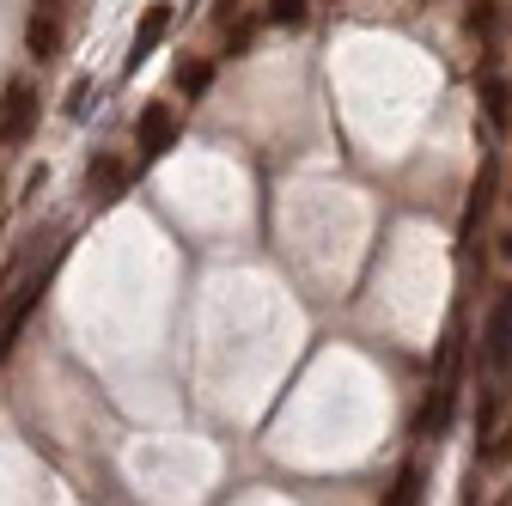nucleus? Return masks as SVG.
<instances>
[{"instance_id": "nucleus-1", "label": "nucleus", "mask_w": 512, "mask_h": 506, "mask_svg": "<svg viewBox=\"0 0 512 506\" xmlns=\"http://www.w3.org/2000/svg\"><path fill=\"white\" fill-rule=\"evenodd\" d=\"M171 141H177V110L171 104H147L141 122H135V159L153 165V159L171 153Z\"/></svg>"}, {"instance_id": "nucleus-2", "label": "nucleus", "mask_w": 512, "mask_h": 506, "mask_svg": "<svg viewBox=\"0 0 512 506\" xmlns=\"http://www.w3.org/2000/svg\"><path fill=\"white\" fill-rule=\"evenodd\" d=\"M61 43H68V19H61V0H43V7L31 13V25H25V49H31L37 61H55V55H61Z\"/></svg>"}, {"instance_id": "nucleus-3", "label": "nucleus", "mask_w": 512, "mask_h": 506, "mask_svg": "<svg viewBox=\"0 0 512 506\" xmlns=\"http://www.w3.org/2000/svg\"><path fill=\"white\" fill-rule=\"evenodd\" d=\"M122 183H128V165L116 159V153H98L92 165H86V208H110L116 196H122Z\"/></svg>"}, {"instance_id": "nucleus-4", "label": "nucleus", "mask_w": 512, "mask_h": 506, "mask_svg": "<svg viewBox=\"0 0 512 506\" xmlns=\"http://www.w3.org/2000/svg\"><path fill=\"white\" fill-rule=\"evenodd\" d=\"M482 366H512V287L494 299L488 330H482Z\"/></svg>"}, {"instance_id": "nucleus-5", "label": "nucleus", "mask_w": 512, "mask_h": 506, "mask_svg": "<svg viewBox=\"0 0 512 506\" xmlns=\"http://www.w3.org/2000/svg\"><path fill=\"white\" fill-rule=\"evenodd\" d=\"M31 122H37V92L25 80H13L7 98H0V141H25Z\"/></svg>"}, {"instance_id": "nucleus-6", "label": "nucleus", "mask_w": 512, "mask_h": 506, "mask_svg": "<svg viewBox=\"0 0 512 506\" xmlns=\"http://www.w3.org/2000/svg\"><path fill=\"white\" fill-rule=\"evenodd\" d=\"M500 31H506V0H470L464 7V37L470 43L500 49Z\"/></svg>"}, {"instance_id": "nucleus-7", "label": "nucleus", "mask_w": 512, "mask_h": 506, "mask_svg": "<svg viewBox=\"0 0 512 506\" xmlns=\"http://www.w3.org/2000/svg\"><path fill=\"white\" fill-rule=\"evenodd\" d=\"M488 202H494V159H482V177L470 183V208H464V226H458V250H464V257H470V250H476V226H482V214H488Z\"/></svg>"}, {"instance_id": "nucleus-8", "label": "nucleus", "mask_w": 512, "mask_h": 506, "mask_svg": "<svg viewBox=\"0 0 512 506\" xmlns=\"http://www.w3.org/2000/svg\"><path fill=\"white\" fill-rule=\"evenodd\" d=\"M476 98H482V110H488V122L494 129H506L512 122V86H506V74L488 61V74H476Z\"/></svg>"}, {"instance_id": "nucleus-9", "label": "nucleus", "mask_w": 512, "mask_h": 506, "mask_svg": "<svg viewBox=\"0 0 512 506\" xmlns=\"http://www.w3.org/2000/svg\"><path fill=\"white\" fill-rule=\"evenodd\" d=\"M165 31H171V7H147V19L135 25V43H128V74H135L141 61L165 43Z\"/></svg>"}, {"instance_id": "nucleus-10", "label": "nucleus", "mask_w": 512, "mask_h": 506, "mask_svg": "<svg viewBox=\"0 0 512 506\" xmlns=\"http://www.w3.org/2000/svg\"><path fill=\"white\" fill-rule=\"evenodd\" d=\"M500 409H506V391L494 385V378H482V391H476V439H488L500 427Z\"/></svg>"}, {"instance_id": "nucleus-11", "label": "nucleus", "mask_w": 512, "mask_h": 506, "mask_svg": "<svg viewBox=\"0 0 512 506\" xmlns=\"http://www.w3.org/2000/svg\"><path fill=\"white\" fill-rule=\"evenodd\" d=\"M208 86H214V61H202V55L189 61V55H183V61H177V92H183L189 104H196V98H202Z\"/></svg>"}, {"instance_id": "nucleus-12", "label": "nucleus", "mask_w": 512, "mask_h": 506, "mask_svg": "<svg viewBox=\"0 0 512 506\" xmlns=\"http://www.w3.org/2000/svg\"><path fill=\"white\" fill-rule=\"evenodd\" d=\"M421 482H427V470L421 464H403L397 482H391V494H384V506H421Z\"/></svg>"}, {"instance_id": "nucleus-13", "label": "nucleus", "mask_w": 512, "mask_h": 506, "mask_svg": "<svg viewBox=\"0 0 512 506\" xmlns=\"http://www.w3.org/2000/svg\"><path fill=\"white\" fill-rule=\"evenodd\" d=\"M263 19L281 25V31H305V25H311V0H269Z\"/></svg>"}, {"instance_id": "nucleus-14", "label": "nucleus", "mask_w": 512, "mask_h": 506, "mask_svg": "<svg viewBox=\"0 0 512 506\" xmlns=\"http://www.w3.org/2000/svg\"><path fill=\"white\" fill-rule=\"evenodd\" d=\"M256 31H263V19H256V13H238V19L226 25V49H220V55H250V49H256Z\"/></svg>"}, {"instance_id": "nucleus-15", "label": "nucleus", "mask_w": 512, "mask_h": 506, "mask_svg": "<svg viewBox=\"0 0 512 506\" xmlns=\"http://www.w3.org/2000/svg\"><path fill=\"white\" fill-rule=\"evenodd\" d=\"M482 464L488 470H500V464H512V421H500L488 439H482Z\"/></svg>"}, {"instance_id": "nucleus-16", "label": "nucleus", "mask_w": 512, "mask_h": 506, "mask_svg": "<svg viewBox=\"0 0 512 506\" xmlns=\"http://www.w3.org/2000/svg\"><path fill=\"white\" fill-rule=\"evenodd\" d=\"M98 104V86L92 80H74V92H68V116H86Z\"/></svg>"}, {"instance_id": "nucleus-17", "label": "nucleus", "mask_w": 512, "mask_h": 506, "mask_svg": "<svg viewBox=\"0 0 512 506\" xmlns=\"http://www.w3.org/2000/svg\"><path fill=\"white\" fill-rule=\"evenodd\" d=\"M500 263H512V232H500Z\"/></svg>"}, {"instance_id": "nucleus-18", "label": "nucleus", "mask_w": 512, "mask_h": 506, "mask_svg": "<svg viewBox=\"0 0 512 506\" xmlns=\"http://www.w3.org/2000/svg\"><path fill=\"white\" fill-rule=\"evenodd\" d=\"M330 7H336V0H330Z\"/></svg>"}, {"instance_id": "nucleus-19", "label": "nucleus", "mask_w": 512, "mask_h": 506, "mask_svg": "<svg viewBox=\"0 0 512 506\" xmlns=\"http://www.w3.org/2000/svg\"><path fill=\"white\" fill-rule=\"evenodd\" d=\"M427 7H433V0H427Z\"/></svg>"}]
</instances>
